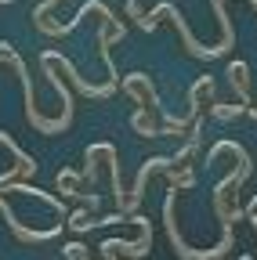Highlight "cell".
<instances>
[{"mask_svg":"<svg viewBox=\"0 0 257 260\" xmlns=\"http://www.w3.org/2000/svg\"><path fill=\"white\" fill-rule=\"evenodd\" d=\"M239 260H253V256H239Z\"/></svg>","mask_w":257,"mask_h":260,"instance_id":"9c48e42d","label":"cell"},{"mask_svg":"<svg viewBox=\"0 0 257 260\" xmlns=\"http://www.w3.org/2000/svg\"><path fill=\"white\" fill-rule=\"evenodd\" d=\"M58 4V0H40V4H37V11H33V25L40 29V32H47V37H51V25H47V15H51V8Z\"/></svg>","mask_w":257,"mask_h":260,"instance_id":"ba28073f","label":"cell"},{"mask_svg":"<svg viewBox=\"0 0 257 260\" xmlns=\"http://www.w3.org/2000/svg\"><path fill=\"white\" fill-rule=\"evenodd\" d=\"M0 61H11V69H15L18 83H22V94H25V119L33 123L40 134H58L62 126H69V123H62V119H47V116L40 112L37 98H33V76L25 73V61H22V54H18L11 44H0Z\"/></svg>","mask_w":257,"mask_h":260,"instance_id":"6da1fadb","label":"cell"},{"mask_svg":"<svg viewBox=\"0 0 257 260\" xmlns=\"http://www.w3.org/2000/svg\"><path fill=\"white\" fill-rule=\"evenodd\" d=\"M229 76H232V87L239 94V105H250V69H246V61H232Z\"/></svg>","mask_w":257,"mask_h":260,"instance_id":"277c9868","label":"cell"},{"mask_svg":"<svg viewBox=\"0 0 257 260\" xmlns=\"http://www.w3.org/2000/svg\"><path fill=\"white\" fill-rule=\"evenodd\" d=\"M54 188L66 195V199H80V195H83V181H80V174H76V170H69V167H66V170H58Z\"/></svg>","mask_w":257,"mask_h":260,"instance_id":"8992f818","label":"cell"},{"mask_svg":"<svg viewBox=\"0 0 257 260\" xmlns=\"http://www.w3.org/2000/svg\"><path fill=\"white\" fill-rule=\"evenodd\" d=\"M123 94H131L134 102H138V109H145V112H159V116H163L159 94H156V87H152V80H149L145 73H131V76H123Z\"/></svg>","mask_w":257,"mask_h":260,"instance_id":"7a4b0ae2","label":"cell"},{"mask_svg":"<svg viewBox=\"0 0 257 260\" xmlns=\"http://www.w3.org/2000/svg\"><path fill=\"white\" fill-rule=\"evenodd\" d=\"M131 126H134V134H141V138H163V126L156 123V112L138 109V112L131 116Z\"/></svg>","mask_w":257,"mask_h":260,"instance_id":"5b68a950","label":"cell"},{"mask_svg":"<svg viewBox=\"0 0 257 260\" xmlns=\"http://www.w3.org/2000/svg\"><path fill=\"white\" fill-rule=\"evenodd\" d=\"M214 76H199L196 83H192V90H188V105H192V112H188V119H196L203 109H207V98H214Z\"/></svg>","mask_w":257,"mask_h":260,"instance_id":"3957f363","label":"cell"},{"mask_svg":"<svg viewBox=\"0 0 257 260\" xmlns=\"http://www.w3.org/2000/svg\"><path fill=\"white\" fill-rule=\"evenodd\" d=\"M243 112H246V105H239V102H217V105H210V116H214V119H221V123L239 119Z\"/></svg>","mask_w":257,"mask_h":260,"instance_id":"52a82bcc","label":"cell"}]
</instances>
